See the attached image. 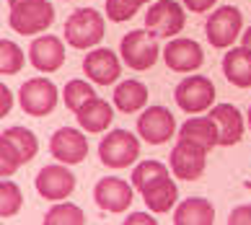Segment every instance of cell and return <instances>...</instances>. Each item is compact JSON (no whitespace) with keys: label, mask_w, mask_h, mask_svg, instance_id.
I'll use <instances>...</instances> for the list:
<instances>
[{"label":"cell","mask_w":251,"mask_h":225,"mask_svg":"<svg viewBox=\"0 0 251 225\" xmlns=\"http://www.w3.org/2000/svg\"><path fill=\"white\" fill-rule=\"evenodd\" d=\"M104 39V16L96 8H78L65 21V42L73 50H91Z\"/></svg>","instance_id":"1"},{"label":"cell","mask_w":251,"mask_h":225,"mask_svg":"<svg viewBox=\"0 0 251 225\" xmlns=\"http://www.w3.org/2000/svg\"><path fill=\"white\" fill-rule=\"evenodd\" d=\"M52 21H54V5L50 0H29V3L11 8V13H8L11 29L24 36L42 34L44 29L52 26Z\"/></svg>","instance_id":"2"},{"label":"cell","mask_w":251,"mask_h":225,"mask_svg":"<svg viewBox=\"0 0 251 225\" xmlns=\"http://www.w3.org/2000/svg\"><path fill=\"white\" fill-rule=\"evenodd\" d=\"M140 155V140L127 129H111L99 143V158L109 168H127Z\"/></svg>","instance_id":"3"},{"label":"cell","mask_w":251,"mask_h":225,"mask_svg":"<svg viewBox=\"0 0 251 225\" xmlns=\"http://www.w3.org/2000/svg\"><path fill=\"white\" fill-rule=\"evenodd\" d=\"M119 52H122V60L127 62V68L151 70L158 60V42L148 29H135L122 36Z\"/></svg>","instance_id":"4"},{"label":"cell","mask_w":251,"mask_h":225,"mask_svg":"<svg viewBox=\"0 0 251 225\" xmlns=\"http://www.w3.org/2000/svg\"><path fill=\"white\" fill-rule=\"evenodd\" d=\"M57 86L47 78H31L18 91V104L31 117H47L57 106Z\"/></svg>","instance_id":"5"},{"label":"cell","mask_w":251,"mask_h":225,"mask_svg":"<svg viewBox=\"0 0 251 225\" xmlns=\"http://www.w3.org/2000/svg\"><path fill=\"white\" fill-rule=\"evenodd\" d=\"M241 26H244V16L236 5H220L218 11H212L207 24H204V34H207V39L212 47H230L238 34H241Z\"/></svg>","instance_id":"6"},{"label":"cell","mask_w":251,"mask_h":225,"mask_svg":"<svg viewBox=\"0 0 251 225\" xmlns=\"http://www.w3.org/2000/svg\"><path fill=\"white\" fill-rule=\"evenodd\" d=\"M184 24H187V16H184V8L176 3V0H155V3L148 8L145 16V26L153 36H176Z\"/></svg>","instance_id":"7"},{"label":"cell","mask_w":251,"mask_h":225,"mask_svg":"<svg viewBox=\"0 0 251 225\" xmlns=\"http://www.w3.org/2000/svg\"><path fill=\"white\" fill-rule=\"evenodd\" d=\"M174 99L184 111L200 114V111L210 109V104L215 101V86H212V80L204 78V75H189V78H184L179 86H176Z\"/></svg>","instance_id":"8"},{"label":"cell","mask_w":251,"mask_h":225,"mask_svg":"<svg viewBox=\"0 0 251 225\" xmlns=\"http://www.w3.org/2000/svg\"><path fill=\"white\" fill-rule=\"evenodd\" d=\"M176 132V119L166 106H148L140 119H137V135H140L148 145H163L169 143Z\"/></svg>","instance_id":"9"},{"label":"cell","mask_w":251,"mask_h":225,"mask_svg":"<svg viewBox=\"0 0 251 225\" xmlns=\"http://www.w3.org/2000/svg\"><path fill=\"white\" fill-rule=\"evenodd\" d=\"M204 163H207V150L187 140H179L171 150V171L181 181H197L204 174Z\"/></svg>","instance_id":"10"},{"label":"cell","mask_w":251,"mask_h":225,"mask_svg":"<svg viewBox=\"0 0 251 225\" xmlns=\"http://www.w3.org/2000/svg\"><path fill=\"white\" fill-rule=\"evenodd\" d=\"M50 153L65 166L83 163L88 155V143L86 135L75 127H60L57 132L50 137Z\"/></svg>","instance_id":"11"},{"label":"cell","mask_w":251,"mask_h":225,"mask_svg":"<svg viewBox=\"0 0 251 225\" xmlns=\"http://www.w3.org/2000/svg\"><path fill=\"white\" fill-rule=\"evenodd\" d=\"M36 192L39 197L50 202H60L68 200V197L75 192V176H73L70 168L65 166H44L39 174H36Z\"/></svg>","instance_id":"12"},{"label":"cell","mask_w":251,"mask_h":225,"mask_svg":"<svg viewBox=\"0 0 251 225\" xmlns=\"http://www.w3.org/2000/svg\"><path fill=\"white\" fill-rule=\"evenodd\" d=\"M29 60L39 73H54L62 68L65 62V44L60 36L54 34H44L36 36L29 47Z\"/></svg>","instance_id":"13"},{"label":"cell","mask_w":251,"mask_h":225,"mask_svg":"<svg viewBox=\"0 0 251 225\" xmlns=\"http://www.w3.org/2000/svg\"><path fill=\"white\" fill-rule=\"evenodd\" d=\"M94 200L99 207L109 212H125L132 204V184H127L125 179H117V176H106V179L96 184Z\"/></svg>","instance_id":"14"},{"label":"cell","mask_w":251,"mask_h":225,"mask_svg":"<svg viewBox=\"0 0 251 225\" xmlns=\"http://www.w3.org/2000/svg\"><path fill=\"white\" fill-rule=\"evenodd\" d=\"M83 70L94 83L99 86H109V83H117L119 75H122V62L111 50H91L83 60Z\"/></svg>","instance_id":"15"},{"label":"cell","mask_w":251,"mask_h":225,"mask_svg":"<svg viewBox=\"0 0 251 225\" xmlns=\"http://www.w3.org/2000/svg\"><path fill=\"white\" fill-rule=\"evenodd\" d=\"M163 60L174 73H192L204 62V52L194 39H174L166 44Z\"/></svg>","instance_id":"16"},{"label":"cell","mask_w":251,"mask_h":225,"mask_svg":"<svg viewBox=\"0 0 251 225\" xmlns=\"http://www.w3.org/2000/svg\"><path fill=\"white\" fill-rule=\"evenodd\" d=\"M210 119L218 125V145H236L244 137V117L233 104H218L210 109Z\"/></svg>","instance_id":"17"},{"label":"cell","mask_w":251,"mask_h":225,"mask_svg":"<svg viewBox=\"0 0 251 225\" xmlns=\"http://www.w3.org/2000/svg\"><path fill=\"white\" fill-rule=\"evenodd\" d=\"M140 194H143V200L148 204V210H153V212H169L171 207H176V200H179V186H176V181L171 179L169 174H163V176H158L155 181L148 184Z\"/></svg>","instance_id":"18"},{"label":"cell","mask_w":251,"mask_h":225,"mask_svg":"<svg viewBox=\"0 0 251 225\" xmlns=\"http://www.w3.org/2000/svg\"><path fill=\"white\" fill-rule=\"evenodd\" d=\"M223 75L238 88H251V50L249 47H230L223 57Z\"/></svg>","instance_id":"19"},{"label":"cell","mask_w":251,"mask_h":225,"mask_svg":"<svg viewBox=\"0 0 251 225\" xmlns=\"http://www.w3.org/2000/svg\"><path fill=\"white\" fill-rule=\"evenodd\" d=\"M176 225H212L215 223V207L204 197H189L179 207H174Z\"/></svg>","instance_id":"20"},{"label":"cell","mask_w":251,"mask_h":225,"mask_svg":"<svg viewBox=\"0 0 251 225\" xmlns=\"http://www.w3.org/2000/svg\"><path fill=\"white\" fill-rule=\"evenodd\" d=\"M179 140H187V143H194L204 148L210 153L212 148L218 145V125L210 117H194L187 119L179 129Z\"/></svg>","instance_id":"21"},{"label":"cell","mask_w":251,"mask_h":225,"mask_svg":"<svg viewBox=\"0 0 251 225\" xmlns=\"http://www.w3.org/2000/svg\"><path fill=\"white\" fill-rule=\"evenodd\" d=\"M111 117H114V111L111 106L106 104L104 99H91L88 104H83L78 111H75V119L78 125L86 129V132H104V129L111 125Z\"/></svg>","instance_id":"22"},{"label":"cell","mask_w":251,"mask_h":225,"mask_svg":"<svg viewBox=\"0 0 251 225\" xmlns=\"http://www.w3.org/2000/svg\"><path fill=\"white\" fill-rule=\"evenodd\" d=\"M114 104L119 111L132 114V111L143 109L148 104V86L140 80H125L114 88Z\"/></svg>","instance_id":"23"},{"label":"cell","mask_w":251,"mask_h":225,"mask_svg":"<svg viewBox=\"0 0 251 225\" xmlns=\"http://www.w3.org/2000/svg\"><path fill=\"white\" fill-rule=\"evenodd\" d=\"M0 137H5L8 143H13V148L18 150V155H21V161H24V163L34 161L36 150H39L36 135L31 132V129H26V127H8Z\"/></svg>","instance_id":"24"},{"label":"cell","mask_w":251,"mask_h":225,"mask_svg":"<svg viewBox=\"0 0 251 225\" xmlns=\"http://www.w3.org/2000/svg\"><path fill=\"white\" fill-rule=\"evenodd\" d=\"M44 223L47 225H83L86 223V215H83V210L78 207V204L60 202V204H54V207L47 210Z\"/></svg>","instance_id":"25"},{"label":"cell","mask_w":251,"mask_h":225,"mask_svg":"<svg viewBox=\"0 0 251 225\" xmlns=\"http://www.w3.org/2000/svg\"><path fill=\"white\" fill-rule=\"evenodd\" d=\"M62 99H65V106H68L70 111H78L83 104H88L91 99H96V91H94L91 83L75 78V80H70L68 86H65Z\"/></svg>","instance_id":"26"},{"label":"cell","mask_w":251,"mask_h":225,"mask_svg":"<svg viewBox=\"0 0 251 225\" xmlns=\"http://www.w3.org/2000/svg\"><path fill=\"white\" fill-rule=\"evenodd\" d=\"M21 68H24L21 47L11 39H3L0 42V70H3V75H16Z\"/></svg>","instance_id":"27"},{"label":"cell","mask_w":251,"mask_h":225,"mask_svg":"<svg viewBox=\"0 0 251 225\" xmlns=\"http://www.w3.org/2000/svg\"><path fill=\"white\" fill-rule=\"evenodd\" d=\"M163 174H169V168L161 161H143V163H137L135 171H132V186L137 192H143L148 184L155 181L158 176H163Z\"/></svg>","instance_id":"28"},{"label":"cell","mask_w":251,"mask_h":225,"mask_svg":"<svg viewBox=\"0 0 251 225\" xmlns=\"http://www.w3.org/2000/svg\"><path fill=\"white\" fill-rule=\"evenodd\" d=\"M24 204V194H21V186L13 184V181H3L0 184V215L3 218H11L21 210Z\"/></svg>","instance_id":"29"},{"label":"cell","mask_w":251,"mask_h":225,"mask_svg":"<svg viewBox=\"0 0 251 225\" xmlns=\"http://www.w3.org/2000/svg\"><path fill=\"white\" fill-rule=\"evenodd\" d=\"M148 3V0H106V18L109 21H129L137 11H140V5Z\"/></svg>","instance_id":"30"},{"label":"cell","mask_w":251,"mask_h":225,"mask_svg":"<svg viewBox=\"0 0 251 225\" xmlns=\"http://www.w3.org/2000/svg\"><path fill=\"white\" fill-rule=\"evenodd\" d=\"M21 163L24 161H21V155H18V150L13 148V143H8L5 137H0V174L13 176Z\"/></svg>","instance_id":"31"},{"label":"cell","mask_w":251,"mask_h":225,"mask_svg":"<svg viewBox=\"0 0 251 225\" xmlns=\"http://www.w3.org/2000/svg\"><path fill=\"white\" fill-rule=\"evenodd\" d=\"M228 223L230 225H251V204H238V207L228 215Z\"/></svg>","instance_id":"32"},{"label":"cell","mask_w":251,"mask_h":225,"mask_svg":"<svg viewBox=\"0 0 251 225\" xmlns=\"http://www.w3.org/2000/svg\"><path fill=\"white\" fill-rule=\"evenodd\" d=\"M11 104H13V93H11V88H8V86H0V117H8Z\"/></svg>","instance_id":"33"},{"label":"cell","mask_w":251,"mask_h":225,"mask_svg":"<svg viewBox=\"0 0 251 225\" xmlns=\"http://www.w3.org/2000/svg\"><path fill=\"white\" fill-rule=\"evenodd\" d=\"M184 5H187L192 13H204L215 5V0H184Z\"/></svg>","instance_id":"34"},{"label":"cell","mask_w":251,"mask_h":225,"mask_svg":"<svg viewBox=\"0 0 251 225\" xmlns=\"http://www.w3.org/2000/svg\"><path fill=\"white\" fill-rule=\"evenodd\" d=\"M127 223L132 225V223H145V225H155V218L153 215H148V212H135V215H129Z\"/></svg>","instance_id":"35"},{"label":"cell","mask_w":251,"mask_h":225,"mask_svg":"<svg viewBox=\"0 0 251 225\" xmlns=\"http://www.w3.org/2000/svg\"><path fill=\"white\" fill-rule=\"evenodd\" d=\"M241 42H244V47H249V50H251V29H246V31H244Z\"/></svg>","instance_id":"36"},{"label":"cell","mask_w":251,"mask_h":225,"mask_svg":"<svg viewBox=\"0 0 251 225\" xmlns=\"http://www.w3.org/2000/svg\"><path fill=\"white\" fill-rule=\"evenodd\" d=\"M21 3H29V0H8V5L16 8V5H21Z\"/></svg>","instance_id":"37"},{"label":"cell","mask_w":251,"mask_h":225,"mask_svg":"<svg viewBox=\"0 0 251 225\" xmlns=\"http://www.w3.org/2000/svg\"><path fill=\"white\" fill-rule=\"evenodd\" d=\"M249 127H251V109H249Z\"/></svg>","instance_id":"38"}]
</instances>
